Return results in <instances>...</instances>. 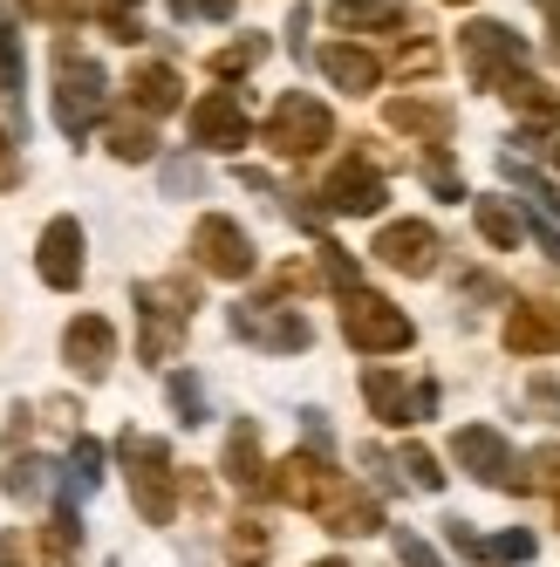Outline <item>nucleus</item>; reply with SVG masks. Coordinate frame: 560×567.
Masks as SVG:
<instances>
[{"label": "nucleus", "instance_id": "19", "mask_svg": "<svg viewBox=\"0 0 560 567\" xmlns=\"http://www.w3.org/2000/svg\"><path fill=\"white\" fill-rule=\"evenodd\" d=\"M314 62H322V75H329L335 90H349V96H370V90L383 83V62H376L370 49H355V42H329Z\"/></svg>", "mask_w": 560, "mask_h": 567}, {"label": "nucleus", "instance_id": "18", "mask_svg": "<svg viewBox=\"0 0 560 567\" xmlns=\"http://www.w3.org/2000/svg\"><path fill=\"white\" fill-rule=\"evenodd\" d=\"M506 349H512V355H547V349H560V308H553V301L512 308V315H506Z\"/></svg>", "mask_w": 560, "mask_h": 567}, {"label": "nucleus", "instance_id": "26", "mask_svg": "<svg viewBox=\"0 0 560 567\" xmlns=\"http://www.w3.org/2000/svg\"><path fill=\"white\" fill-rule=\"evenodd\" d=\"M110 151L124 157V165H151V157H157V131H151V116H116V124H110Z\"/></svg>", "mask_w": 560, "mask_h": 567}, {"label": "nucleus", "instance_id": "47", "mask_svg": "<svg viewBox=\"0 0 560 567\" xmlns=\"http://www.w3.org/2000/svg\"><path fill=\"white\" fill-rule=\"evenodd\" d=\"M314 567H349V560H314Z\"/></svg>", "mask_w": 560, "mask_h": 567}, {"label": "nucleus", "instance_id": "3", "mask_svg": "<svg viewBox=\"0 0 560 567\" xmlns=\"http://www.w3.org/2000/svg\"><path fill=\"white\" fill-rule=\"evenodd\" d=\"M458 55H465V75L478 90H506L512 75H527V34H512L506 21H465Z\"/></svg>", "mask_w": 560, "mask_h": 567}, {"label": "nucleus", "instance_id": "23", "mask_svg": "<svg viewBox=\"0 0 560 567\" xmlns=\"http://www.w3.org/2000/svg\"><path fill=\"white\" fill-rule=\"evenodd\" d=\"M363 396L383 424H417V383H404L396 370H363Z\"/></svg>", "mask_w": 560, "mask_h": 567}, {"label": "nucleus", "instance_id": "37", "mask_svg": "<svg viewBox=\"0 0 560 567\" xmlns=\"http://www.w3.org/2000/svg\"><path fill=\"white\" fill-rule=\"evenodd\" d=\"M322 274H329V288H342V295H355V260L335 247V239H329V247H322Z\"/></svg>", "mask_w": 560, "mask_h": 567}, {"label": "nucleus", "instance_id": "20", "mask_svg": "<svg viewBox=\"0 0 560 567\" xmlns=\"http://www.w3.org/2000/svg\"><path fill=\"white\" fill-rule=\"evenodd\" d=\"M329 21L342 34H396V28H411V8L404 0H335Z\"/></svg>", "mask_w": 560, "mask_h": 567}, {"label": "nucleus", "instance_id": "44", "mask_svg": "<svg viewBox=\"0 0 560 567\" xmlns=\"http://www.w3.org/2000/svg\"><path fill=\"white\" fill-rule=\"evenodd\" d=\"M533 8L547 14V34H553V55H560V0H533Z\"/></svg>", "mask_w": 560, "mask_h": 567}, {"label": "nucleus", "instance_id": "7", "mask_svg": "<svg viewBox=\"0 0 560 567\" xmlns=\"http://www.w3.org/2000/svg\"><path fill=\"white\" fill-rule=\"evenodd\" d=\"M191 254H198V267H206L212 280H247L253 267H260V254H253V239L239 233L226 213H206L191 226Z\"/></svg>", "mask_w": 560, "mask_h": 567}, {"label": "nucleus", "instance_id": "33", "mask_svg": "<svg viewBox=\"0 0 560 567\" xmlns=\"http://www.w3.org/2000/svg\"><path fill=\"white\" fill-rule=\"evenodd\" d=\"M172 411H178V424H206V390H198V377H172Z\"/></svg>", "mask_w": 560, "mask_h": 567}, {"label": "nucleus", "instance_id": "49", "mask_svg": "<svg viewBox=\"0 0 560 567\" xmlns=\"http://www.w3.org/2000/svg\"><path fill=\"white\" fill-rule=\"evenodd\" d=\"M452 8H471V0H452Z\"/></svg>", "mask_w": 560, "mask_h": 567}, {"label": "nucleus", "instance_id": "9", "mask_svg": "<svg viewBox=\"0 0 560 567\" xmlns=\"http://www.w3.org/2000/svg\"><path fill=\"white\" fill-rule=\"evenodd\" d=\"M232 336H239V342H260V349H273V355H294V349H308V342H314L308 315L273 308V301H247V308H232Z\"/></svg>", "mask_w": 560, "mask_h": 567}, {"label": "nucleus", "instance_id": "1", "mask_svg": "<svg viewBox=\"0 0 560 567\" xmlns=\"http://www.w3.org/2000/svg\"><path fill=\"white\" fill-rule=\"evenodd\" d=\"M116 452H124V472H131V499L151 526H172L178 513V472H172V452L165 437H144V431H124L116 437Z\"/></svg>", "mask_w": 560, "mask_h": 567}, {"label": "nucleus", "instance_id": "50", "mask_svg": "<svg viewBox=\"0 0 560 567\" xmlns=\"http://www.w3.org/2000/svg\"><path fill=\"white\" fill-rule=\"evenodd\" d=\"M110 8H124V0H110Z\"/></svg>", "mask_w": 560, "mask_h": 567}, {"label": "nucleus", "instance_id": "40", "mask_svg": "<svg viewBox=\"0 0 560 567\" xmlns=\"http://www.w3.org/2000/svg\"><path fill=\"white\" fill-rule=\"evenodd\" d=\"M396 69H404V75H431L437 69V49L431 42H404V49H396Z\"/></svg>", "mask_w": 560, "mask_h": 567}, {"label": "nucleus", "instance_id": "14", "mask_svg": "<svg viewBox=\"0 0 560 567\" xmlns=\"http://www.w3.org/2000/svg\"><path fill=\"white\" fill-rule=\"evenodd\" d=\"M247 137H253V124H247V110H239L232 90H206L191 103V144L198 151H239Z\"/></svg>", "mask_w": 560, "mask_h": 567}, {"label": "nucleus", "instance_id": "11", "mask_svg": "<svg viewBox=\"0 0 560 567\" xmlns=\"http://www.w3.org/2000/svg\"><path fill=\"white\" fill-rule=\"evenodd\" d=\"M273 499H288V506H301V513H322L329 506V493L342 485V472L322 458V452H294V458H280L273 465Z\"/></svg>", "mask_w": 560, "mask_h": 567}, {"label": "nucleus", "instance_id": "28", "mask_svg": "<svg viewBox=\"0 0 560 567\" xmlns=\"http://www.w3.org/2000/svg\"><path fill=\"white\" fill-rule=\"evenodd\" d=\"M226 554L239 560V567H260L267 554H273V534H267V519H232V534H226Z\"/></svg>", "mask_w": 560, "mask_h": 567}, {"label": "nucleus", "instance_id": "22", "mask_svg": "<svg viewBox=\"0 0 560 567\" xmlns=\"http://www.w3.org/2000/svg\"><path fill=\"white\" fill-rule=\"evenodd\" d=\"M226 478H232V485H247V493H260V485L273 478V472H267V452H260V424H253V417H239L232 437H226Z\"/></svg>", "mask_w": 560, "mask_h": 567}, {"label": "nucleus", "instance_id": "6", "mask_svg": "<svg viewBox=\"0 0 560 567\" xmlns=\"http://www.w3.org/2000/svg\"><path fill=\"white\" fill-rule=\"evenodd\" d=\"M342 336H349V349H363V355H396V349L417 342L411 315L396 301H383V295H370V288L342 295Z\"/></svg>", "mask_w": 560, "mask_h": 567}, {"label": "nucleus", "instance_id": "48", "mask_svg": "<svg viewBox=\"0 0 560 567\" xmlns=\"http://www.w3.org/2000/svg\"><path fill=\"white\" fill-rule=\"evenodd\" d=\"M553 165H560V137H553Z\"/></svg>", "mask_w": 560, "mask_h": 567}, {"label": "nucleus", "instance_id": "4", "mask_svg": "<svg viewBox=\"0 0 560 567\" xmlns=\"http://www.w3.org/2000/svg\"><path fill=\"white\" fill-rule=\"evenodd\" d=\"M260 144H267L273 157H314V151H329V144H335V116H329L322 96L294 90V96H280V103H273Z\"/></svg>", "mask_w": 560, "mask_h": 567}, {"label": "nucleus", "instance_id": "24", "mask_svg": "<svg viewBox=\"0 0 560 567\" xmlns=\"http://www.w3.org/2000/svg\"><path fill=\"white\" fill-rule=\"evenodd\" d=\"M471 226L486 233V247H499V254H512L519 239H527V213H512L506 198H471Z\"/></svg>", "mask_w": 560, "mask_h": 567}, {"label": "nucleus", "instance_id": "30", "mask_svg": "<svg viewBox=\"0 0 560 567\" xmlns=\"http://www.w3.org/2000/svg\"><path fill=\"white\" fill-rule=\"evenodd\" d=\"M96 478H103V444H96V437H75V452H69V485H75V493H96Z\"/></svg>", "mask_w": 560, "mask_h": 567}, {"label": "nucleus", "instance_id": "34", "mask_svg": "<svg viewBox=\"0 0 560 567\" xmlns=\"http://www.w3.org/2000/svg\"><path fill=\"white\" fill-rule=\"evenodd\" d=\"M396 465L411 472V485H417V493H437V485H445V472H437V458L424 452V444H404V458H396Z\"/></svg>", "mask_w": 560, "mask_h": 567}, {"label": "nucleus", "instance_id": "39", "mask_svg": "<svg viewBox=\"0 0 560 567\" xmlns=\"http://www.w3.org/2000/svg\"><path fill=\"white\" fill-rule=\"evenodd\" d=\"M424 178L437 185V198H465V185H458V172L445 165V151H431V157H424Z\"/></svg>", "mask_w": 560, "mask_h": 567}, {"label": "nucleus", "instance_id": "42", "mask_svg": "<svg viewBox=\"0 0 560 567\" xmlns=\"http://www.w3.org/2000/svg\"><path fill=\"white\" fill-rule=\"evenodd\" d=\"M191 185H198V165H185V157L165 165V192H191Z\"/></svg>", "mask_w": 560, "mask_h": 567}, {"label": "nucleus", "instance_id": "13", "mask_svg": "<svg viewBox=\"0 0 560 567\" xmlns=\"http://www.w3.org/2000/svg\"><path fill=\"white\" fill-rule=\"evenodd\" d=\"M370 254H376L383 267H396V274H437L445 239H437V226H424V219H390V226L376 233Z\"/></svg>", "mask_w": 560, "mask_h": 567}, {"label": "nucleus", "instance_id": "5", "mask_svg": "<svg viewBox=\"0 0 560 567\" xmlns=\"http://www.w3.org/2000/svg\"><path fill=\"white\" fill-rule=\"evenodd\" d=\"M96 116H103V69L75 42H55V124L69 137H90Z\"/></svg>", "mask_w": 560, "mask_h": 567}, {"label": "nucleus", "instance_id": "16", "mask_svg": "<svg viewBox=\"0 0 560 567\" xmlns=\"http://www.w3.org/2000/svg\"><path fill=\"white\" fill-rule=\"evenodd\" d=\"M383 116H390V131H404V137H424L431 151H445L452 144V103H437V96H390L383 103Z\"/></svg>", "mask_w": 560, "mask_h": 567}, {"label": "nucleus", "instance_id": "15", "mask_svg": "<svg viewBox=\"0 0 560 567\" xmlns=\"http://www.w3.org/2000/svg\"><path fill=\"white\" fill-rule=\"evenodd\" d=\"M62 355H69V370H75V377L103 383V377H110V362H116V329H110L103 315H75L69 329H62Z\"/></svg>", "mask_w": 560, "mask_h": 567}, {"label": "nucleus", "instance_id": "46", "mask_svg": "<svg viewBox=\"0 0 560 567\" xmlns=\"http://www.w3.org/2000/svg\"><path fill=\"white\" fill-rule=\"evenodd\" d=\"M21 172H14V157H8V131H0V185H14Z\"/></svg>", "mask_w": 560, "mask_h": 567}, {"label": "nucleus", "instance_id": "45", "mask_svg": "<svg viewBox=\"0 0 560 567\" xmlns=\"http://www.w3.org/2000/svg\"><path fill=\"white\" fill-rule=\"evenodd\" d=\"M178 8H198V14H212V21H226V14H232V0H178Z\"/></svg>", "mask_w": 560, "mask_h": 567}, {"label": "nucleus", "instance_id": "41", "mask_svg": "<svg viewBox=\"0 0 560 567\" xmlns=\"http://www.w3.org/2000/svg\"><path fill=\"white\" fill-rule=\"evenodd\" d=\"M396 560H404V567H445V560H437L417 534H396Z\"/></svg>", "mask_w": 560, "mask_h": 567}, {"label": "nucleus", "instance_id": "32", "mask_svg": "<svg viewBox=\"0 0 560 567\" xmlns=\"http://www.w3.org/2000/svg\"><path fill=\"white\" fill-rule=\"evenodd\" d=\"M8 493H14V499H42V493H49V465H42V458H14Z\"/></svg>", "mask_w": 560, "mask_h": 567}, {"label": "nucleus", "instance_id": "43", "mask_svg": "<svg viewBox=\"0 0 560 567\" xmlns=\"http://www.w3.org/2000/svg\"><path fill=\"white\" fill-rule=\"evenodd\" d=\"M0 567H28V547H21V534H8V540H0Z\"/></svg>", "mask_w": 560, "mask_h": 567}, {"label": "nucleus", "instance_id": "17", "mask_svg": "<svg viewBox=\"0 0 560 567\" xmlns=\"http://www.w3.org/2000/svg\"><path fill=\"white\" fill-rule=\"evenodd\" d=\"M314 519H322L329 534H342V540H355V534H383V506L363 493V485H349V478L329 493V506L314 513Z\"/></svg>", "mask_w": 560, "mask_h": 567}, {"label": "nucleus", "instance_id": "35", "mask_svg": "<svg viewBox=\"0 0 560 567\" xmlns=\"http://www.w3.org/2000/svg\"><path fill=\"white\" fill-rule=\"evenodd\" d=\"M527 485H540V493H560V444H540V452H527Z\"/></svg>", "mask_w": 560, "mask_h": 567}, {"label": "nucleus", "instance_id": "25", "mask_svg": "<svg viewBox=\"0 0 560 567\" xmlns=\"http://www.w3.org/2000/svg\"><path fill=\"white\" fill-rule=\"evenodd\" d=\"M499 96H506L519 116H533V124H560V90H547L540 75H512Z\"/></svg>", "mask_w": 560, "mask_h": 567}, {"label": "nucleus", "instance_id": "29", "mask_svg": "<svg viewBox=\"0 0 560 567\" xmlns=\"http://www.w3.org/2000/svg\"><path fill=\"white\" fill-rule=\"evenodd\" d=\"M267 62V42L260 34H239V42H226L219 55H212V75H247V69H260Z\"/></svg>", "mask_w": 560, "mask_h": 567}, {"label": "nucleus", "instance_id": "31", "mask_svg": "<svg viewBox=\"0 0 560 567\" xmlns=\"http://www.w3.org/2000/svg\"><path fill=\"white\" fill-rule=\"evenodd\" d=\"M499 172H506L512 185H527V198H533V206H540V213H553V219H560V185H547V178H533L527 165H519V157H499Z\"/></svg>", "mask_w": 560, "mask_h": 567}, {"label": "nucleus", "instance_id": "38", "mask_svg": "<svg viewBox=\"0 0 560 567\" xmlns=\"http://www.w3.org/2000/svg\"><path fill=\"white\" fill-rule=\"evenodd\" d=\"M21 8H28L34 21H83L90 0H21Z\"/></svg>", "mask_w": 560, "mask_h": 567}, {"label": "nucleus", "instance_id": "2", "mask_svg": "<svg viewBox=\"0 0 560 567\" xmlns=\"http://www.w3.org/2000/svg\"><path fill=\"white\" fill-rule=\"evenodd\" d=\"M191 308H198V288L185 274L178 280H144L137 288V349H144V362H172Z\"/></svg>", "mask_w": 560, "mask_h": 567}, {"label": "nucleus", "instance_id": "10", "mask_svg": "<svg viewBox=\"0 0 560 567\" xmlns=\"http://www.w3.org/2000/svg\"><path fill=\"white\" fill-rule=\"evenodd\" d=\"M34 274H42L55 295H75V288H83V226H75L69 213H55V219L42 226V239H34Z\"/></svg>", "mask_w": 560, "mask_h": 567}, {"label": "nucleus", "instance_id": "21", "mask_svg": "<svg viewBox=\"0 0 560 567\" xmlns=\"http://www.w3.org/2000/svg\"><path fill=\"white\" fill-rule=\"evenodd\" d=\"M131 103H137V116H165V110H178V103H185L178 69H172V62H137V69H131Z\"/></svg>", "mask_w": 560, "mask_h": 567}, {"label": "nucleus", "instance_id": "8", "mask_svg": "<svg viewBox=\"0 0 560 567\" xmlns=\"http://www.w3.org/2000/svg\"><path fill=\"white\" fill-rule=\"evenodd\" d=\"M383 198H390V185H383V172L370 165L363 151H349L342 165L329 172V185H322V206H329V213H349V219L383 213Z\"/></svg>", "mask_w": 560, "mask_h": 567}, {"label": "nucleus", "instance_id": "27", "mask_svg": "<svg viewBox=\"0 0 560 567\" xmlns=\"http://www.w3.org/2000/svg\"><path fill=\"white\" fill-rule=\"evenodd\" d=\"M75 540H83V534H75V506L62 499L55 519L42 526V567H75Z\"/></svg>", "mask_w": 560, "mask_h": 567}, {"label": "nucleus", "instance_id": "36", "mask_svg": "<svg viewBox=\"0 0 560 567\" xmlns=\"http://www.w3.org/2000/svg\"><path fill=\"white\" fill-rule=\"evenodd\" d=\"M527 411H540L547 424H560V377H527Z\"/></svg>", "mask_w": 560, "mask_h": 567}, {"label": "nucleus", "instance_id": "12", "mask_svg": "<svg viewBox=\"0 0 560 567\" xmlns=\"http://www.w3.org/2000/svg\"><path fill=\"white\" fill-rule=\"evenodd\" d=\"M452 458L478 478V485H527L519 478V458H512V444L492 431V424H465L458 437H452Z\"/></svg>", "mask_w": 560, "mask_h": 567}]
</instances>
